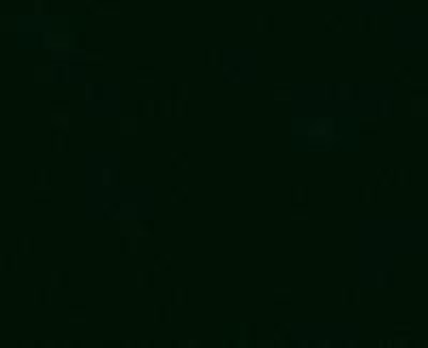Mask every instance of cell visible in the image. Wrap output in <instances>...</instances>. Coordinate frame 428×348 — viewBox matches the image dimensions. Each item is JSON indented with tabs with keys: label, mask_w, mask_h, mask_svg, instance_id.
<instances>
[{
	"label": "cell",
	"mask_w": 428,
	"mask_h": 348,
	"mask_svg": "<svg viewBox=\"0 0 428 348\" xmlns=\"http://www.w3.org/2000/svg\"><path fill=\"white\" fill-rule=\"evenodd\" d=\"M379 107L383 111V116H392V103H381Z\"/></svg>",
	"instance_id": "obj_1"
},
{
	"label": "cell",
	"mask_w": 428,
	"mask_h": 348,
	"mask_svg": "<svg viewBox=\"0 0 428 348\" xmlns=\"http://www.w3.org/2000/svg\"><path fill=\"white\" fill-rule=\"evenodd\" d=\"M398 178H401V184H409V171H398Z\"/></svg>",
	"instance_id": "obj_2"
}]
</instances>
